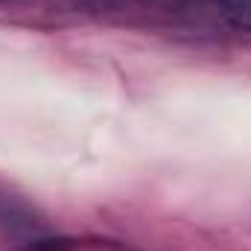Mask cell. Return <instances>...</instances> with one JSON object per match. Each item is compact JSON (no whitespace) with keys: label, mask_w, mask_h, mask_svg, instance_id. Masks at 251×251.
Here are the masks:
<instances>
[{"label":"cell","mask_w":251,"mask_h":251,"mask_svg":"<svg viewBox=\"0 0 251 251\" xmlns=\"http://www.w3.org/2000/svg\"><path fill=\"white\" fill-rule=\"evenodd\" d=\"M222 6H225V15L231 24L251 29V0H222Z\"/></svg>","instance_id":"6da1fadb"}]
</instances>
